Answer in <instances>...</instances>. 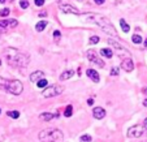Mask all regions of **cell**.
I'll list each match as a JSON object with an SVG mask.
<instances>
[{"label": "cell", "instance_id": "d590c367", "mask_svg": "<svg viewBox=\"0 0 147 142\" xmlns=\"http://www.w3.org/2000/svg\"><path fill=\"white\" fill-rule=\"evenodd\" d=\"M3 31H5V29H4V28H3V26L0 25V33H3Z\"/></svg>", "mask_w": 147, "mask_h": 142}, {"label": "cell", "instance_id": "e0dca14e", "mask_svg": "<svg viewBox=\"0 0 147 142\" xmlns=\"http://www.w3.org/2000/svg\"><path fill=\"white\" fill-rule=\"evenodd\" d=\"M39 119H40L42 121H51V120L53 119V115L51 114V112H43V114H40Z\"/></svg>", "mask_w": 147, "mask_h": 142}, {"label": "cell", "instance_id": "5bb4252c", "mask_svg": "<svg viewBox=\"0 0 147 142\" xmlns=\"http://www.w3.org/2000/svg\"><path fill=\"white\" fill-rule=\"evenodd\" d=\"M92 115H94L95 119H103V117L106 116V110L102 108V107H95L94 110H92Z\"/></svg>", "mask_w": 147, "mask_h": 142}, {"label": "cell", "instance_id": "1f68e13d", "mask_svg": "<svg viewBox=\"0 0 147 142\" xmlns=\"http://www.w3.org/2000/svg\"><path fill=\"white\" fill-rule=\"evenodd\" d=\"M142 125L144 126V131H146V136H147V117L143 120V124H142Z\"/></svg>", "mask_w": 147, "mask_h": 142}, {"label": "cell", "instance_id": "4316f807", "mask_svg": "<svg viewBox=\"0 0 147 142\" xmlns=\"http://www.w3.org/2000/svg\"><path fill=\"white\" fill-rule=\"evenodd\" d=\"M90 43H91V45H96V43H99V37L98 35L91 37V38H90Z\"/></svg>", "mask_w": 147, "mask_h": 142}, {"label": "cell", "instance_id": "52a82bcc", "mask_svg": "<svg viewBox=\"0 0 147 142\" xmlns=\"http://www.w3.org/2000/svg\"><path fill=\"white\" fill-rule=\"evenodd\" d=\"M143 134H146L143 125H133L128 129V137H130V138H138Z\"/></svg>", "mask_w": 147, "mask_h": 142}, {"label": "cell", "instance_id": "7c38bea8", "mask_svg": "<svg viewBox=\"0 0 147 142\" xmlns=\"http://www.w3.org/2000/svg\"><path fill=\"white\" fill-rule=\"evenodd\" d=\"M86 74H87V77H89L90 80L92 81V82H95V84H98V82L100 81L99 73H98L95 69H87L86 70Z\"/></svg>", "mask_w": 147, "mask_h": 142}, {"label": "cell", "instance_id": "3957f363", "mask_svg": "<svg viewBox=\"0 0 147 142\" xmlns=\"http://www.w3.org/2000/svg\"><path fill=\"white\" fill-rule=\"evenodd\" d=\"M39 139L42 142H63L64 133L61 131H59V129L48 128L39 132Z\"/></svg>", "mask_w": 147, "mask_h": 142}, {"label": "cell", "instance_id": "8fae6325", "mask_svg": "<svg viewBox=\"0 0 147 142\" xmlns=\"http://www.w3.org/2000/svg\"><path fill=\"white\" fill-rule=\"evenodd\" d=\"M17 20L12 18V20H3V21H0V25L3 26L4 29H12V28H16L17 26Z\"/></svg>", "mask_w": 147, "mask_h": 142}, {"label": "cell", "instance_id": "f1b7e54d", "mask_svg": "<svg viewBox=\"0 0 147 142\" xmlns=\"http://www.w3.org/2000/svg\"><path fill=\"white\" fill-rule=\"evenodd\" d=\"M111 76H119V68L113 67L111 69Z\"/></svg>", "mask_w": 147, "mask_h": 142}, {"label": "cell", "instance_id": "8d00e7d4", "mask_svg": "<svg viewBox=\"0 0 147 142\" xmlns=\"http://www.w3.org/2000/svg\"><path fill=\"white\" fill-rule=\"evenodd\" d=\"M143 106H144V107H147V98L143 100Z\"/></svg>", "mask_w": 147, "mask_h": 142}, {"label": "cell", "instance_id": "30bf717a", "mask_svg": "<svg viewBox=\"0 0 147 142\" xmlns=\"http://www.w3.org/2000/svg\"><path fill=\"white\" fill-rule=\"evenodd\" d=\"M60 9L64 12V13H72V14H78L80 13V11H78L76 7L70 5V4H61Z\"/></svg>", "mask_w": 147, "mask_h": 142}, {"label": "cell", "instance_id": "8992f818", "mask_svg": "<svg viewBox=\"0 0 147 142\" xmlns=\"http://www.w3.org/2000/svg\"><path fill=\"white\" fill-rule=\"evenodd\" d=\"M63 91H64V87L61 86V85H53V86L46 87V89L43 90V93H42V95L45 98H52V97L60 95Z\"/></svg>", "mask_w": 147, "mask_h": 142}, {"label": "cell", "instance_id": "60d3db41", "mask_svg": "<svg viewBox=\"0 0 147 142\" xmlns=\"http://www.w3.org/2000/svg\"><path fill=\"white\" fill-rule=\"evenodd\" d=\"M0 65H1V60H0Z\"/></svg>", "mask_w": 147, "mask_h": 142}, {"label": "cell", "instance_id": "484cf974", "mask_svg": "<svg viewBox=\"0 0 147 142\" xmlns=\"http://www.w3.org/2000/svg\"><path fill=\"white\" fill-rule=\"evenodd\" d=\"M20 7L22 9H26L29 7V1L28 0H20Z\"/></svg>", "mask_w": 147, "mask_h": 142}, {"label": "cell", "instance_id": "e575fe53", "mask_svg": "<svg viewBox=\"0 0 147 142\" xmlns=\"http://www.w3.org/2000/svg\"><path fill=\"white\" fill-rule=\"evenodd\" d=\"M46 16H47V13H46V12H43V13L40 12V13H39V17H46Z\"/></svg>", "mask_w": 147, "mask_h": 142}, {"label": "cell", "instance_id": "f35d334b", "mask_svg": "<svg viewBox=\"0 0 147 142\" xmlns=\"http://www.w3.org/2000/svg\"><path fill=\"white\" fill-rule=\"evenodd\" d=\"M5 1H7V0H0V3H1V4H4Z\"/></svg>", "mask_w": 147, "mask_h": 142}, {"label": "cell", "instance_id": "4dcf8cb0", "mask_svg": "<svg viewBox=\"0 0 147 142\" xmlns=\"http://www.w3.org/2000/svg\"><path fill=\"white\" fill-rule=\"evenodd\" d=\"M60 35H61V33H60L59 30H55V31H53V38H55V39H59V38H60Z\"/></svg>", "mask_w": 147, "mask_h": 142}, {"label": "cell", "instance_id": "b9f144b4", "mask_svg": "<svg viewBox=\"0 0 147 142\" xmlns=\"http://www.w3.org/2000/svg\"><path fill=\"white\" fill-rule=\"evenodd\" d=\"M0 114H1V110H0Z\"/></svg>", "mask_w": 147, "mask_h": 142}, {"label": "cell", "instance_id": "9a60e30c", "mask_svg": "<svg viewBox=\"0 0 147 142\" xmlns=\"http://www.w3.org/2000/svg\"><path fill=\"white\" fill-rule=\"evenodd\" d=\"M99 53L106 59H111L112 56H113V51H112V48H102V50L99 51Z\"/></svg>", "mask_w": 147, "mask_h": 142}, {"label": "cell", "instance_id": "6da1fadb", "mask_svg": "<svg viewBox=\"0 0 147 142\" xmlns=\"http://www.w3.org/2000/svg\"><path fill=\"white\" fill-rule=\"evenodd\" d=\"M4 57L11 67L13 68H26L29 64V55L20 52L16 48H5L4 50Z\"/></svg>", "mask_w": 147, "mask_h": 142}, {"label": "cell", "instance_id": "7a4b0ae2", "mask_svg": "<svg viewBox=\"0 0 147 142\" xmlns=\"http://www.w3.org/2000/svg\"><path fill=\"white\" fill-rule=\"evenodd\" d=\"M87 20H89V21H92V22H95L106 34L113 37V38H119V34H117V31H116V28L112 25L111 21H109L106 16H103V14H98V13L96 14H90Z\"/></svg>", "mask_w": 147, "mask_h": 142}, {"label": "cell", "instance_id": "7bdbcfd3", "mask_svg": "<svg viewBox=\"0 0 147 142\" xmlns=\"http://www.w3.org/2000/svg\"><path fill=\"white\" fill-rule=\"evenodd\" d=\"M9 1H13V0H9Z\"/></svg>", "mask_w": 147, "mask_h": 142}, {"label": "cell", "instance_id": "277c9868", "mask_svg": "<svg viewBox=\"0 0 147 142\" xmlns=\"http://www.w3.org/2000/svg\"><path fill=\"white\" fill-rule=\"evenodd\" d=\"M108 45L111 46L115 51V52L117 53V56L121 59H126V57H130V53H129V51L126 50V48L124 47V46H121L119 42H116L115 39H108Z\"/></svg>", "mask_w": 147, "mask_h": 142}, {"label": "cell", "instance_id": "836d02e7", "mask_svg": "<svg viewBox=\"0 0 147 142\" xmlns=\"http://www.w3.org/2000/svg\"><path fill=\"white\" fill-rule=\"evenodd\" d=\"M87 103H89V106H92V103H94V100H92L91 98H90V99L87 100Z\"/></svg>", "mask_w": 147, "mask_h": 142}, {"label": "cell", "instance_id": "74e56055", "mask_svg": "<svg viewBox=\"0 0 147 142\" xmlns=\"http://www.w3.org/2000/svg\"><path fill=\"white\" fill-rule=\"evenodd\" d=\"M142 91H143V94H146V95H147V87H144V89L142 90Z\"/></svg>", "mask_w": 147, "mask_h": 142}, {"label": "cell", "instance_id": "44dd1931", "mask_svg": "<svg viewBox=\"0 0 147 142\" xmlns=\"http://www.w3.org/2000/svg\"><path fill=\"white\" fill-rule=\"evenodd\" d=\"M73 115V106L72 104H69V106H67V108L64 110V116L65 117H70Z\"/></svg>", "mask_w": 147, "mask_h": 142}, {"label": "cell", "instance_id": "cb8c5ba5", "mask_svg": "<svg viewBox=\"0 0 147 142\" xmlns=\"http://www.w3.org/2000/svg\"><path fill=\"white\" fill-rule=\"evenodd\" d=\"M7 115H8L9 117H12V119H18L20 117V112L18 111H8L7 112Z\"/></svg>", "mask_w": 147, "mask_h": 142}, {"label": "cell", "instance_id": "ba28073f", "mask_svg": "<svg viewBox=\"0 0 147 142\" xmlns=\"http://www.w3.org/2000/svg\"><path fill=\"white\" fill-rule=\"evenodd\" d=\"M86 57L89 59L90 62L92 63L94 65H96V67H99V68H103L104 67V63H103V60L98 56V53H96V51H94V50H89L86 52Z\"/></svg>", "mask_w": 147, "mask_h": 142}, {"label": "cell", "instance_id": "ee69618b", "mask_svg": "<svg viewBox=\"0 0 147 142\" xmlns=\"http://www.w3.org/2000/svg\"><path fill=\"white\" fill-rule=\"evenodd\" d=\"M80 1H82V0H80Z\"/></svg>", "mask_w": 147, "mask_h": 142}, {"label": "cell", "instance_id": "603a6c76", "mask_svg": "<svg viewBox=\"0 0 147 142\" xmlns=\"http://www.w3.org/2000/svg\"><path fill=\"white\" fill-rule=\"evenodd\" d=\"M47 84H48V81L46 80V78H42V80H39L38 81V84H36V86L38 87H47Z\"/></svg>", "mask_w": 147, "mask_h": 142}, {"label": "cell", "instance_id": "d6986e66", "mask_svg": "<svg viewBox=\"0 0 147 142\" xmlns=\"http://www.w3.org/2000/svg\"><path fill=\"white\" fill-rule=\"evenodd\" d=\"M120 25H121V29H122V31H124V33H129V31H130V26L126 24V21H125L124 18L120 20Z\"/></svg>", "mask_w": 147, "mask_h": 142}, {"label": "cell", "instance_id": "ffe728a7", "mask_svg": "<svg viewBox=\"0 0 147 142\" xmlns=\"http://www.w3.org/2000/svg\"><path fill=\"white\" fill-rule=\"evenodd\" d=\"M8 82L9 80L8 78H4V77H0V90H7V86H8Z\"/></svg>", "mask_w": 147, "mask_h": 142}, {"label": "cell", "instance_id": "d6a6232c", "mask_svg": "<svg viewBox=\"0 0 147 142\" xmlns=\"http://www.w3.org/2000/svg\"><path fill=\"white\" fill-rule=\"evenodd\" d=\"M95 4H98V5H102L103 3H104V0H94Z\"/></svg>", "mask_w": 147, "mask_h": 142}, {"label": "cell", "instance_id": "2e32d148", "mask_svg": "<svg viewBox=\"0 0 147 142\" xmlns=\"http://www.w3.org/2000/svg\"><path fill=\"white\" fill-rule=\"evenodd\" d=\"M74 76V70H65L60 74V81H65V80H69Z\"/></svg>", "mask_w": 147, "mask_h": 142}, {"label": "cell", "instance_id": "83f0119b", "mask_svg": "<svg viewBox=\"0 0 147 142\" xmlns=\"http://www.w3.org/2000/svg\"><path fill=\"white\" fill-rule=\"evenodd\" d=\"M8 14H9V8H4L0 11V16L1 17H7Z\"/></svg>", "mask_w": 147, "mask_h": 142}, {"label": "cell", "instance_id": "7402d4cb", "mask_svg": "<svg viewBox=\"0 0 147 142\" xmlns=\"http://www.w3.org/2000/svg\"><path fill=\"white\" fill-rule=\"evenodd\" d=\"M131 42H133L134 45H139V43H142V37L138 35V34H134V35L131 37Z\"/></svg>", "mask_w": 147, "mask_h": 142}, {"label": "cell", "instance_id": "5b68a950", "mask_svg": "<svg viewBox=\"0 0 147 142\" xmlns=\"http://www.w3.org/2000/svg\"><path fill=\"white\" fill-rule=\"evenodd\" d=\"M22 90H24V86H22V82L20 80H9L5 91L13 95H20L22 93Z\"/></svg>", "mask_w": 147, "mask_h": 142}, {"label": "cell", "instance_id": "ac0fdd59", "mask_svg": "<svg viewBox=\"0 0 147 142\" xmlns=\"http://www.w3.org/2000/svg\"><path fill=\"white\" fill-rule=\"evenodd\" d=\"M46 26H47V21H45V20H43V21H39L35 25V30L40 33V31H43L46 29Z\"/></svg>", "mask_w": 147, "mask_h": 142}, {"label": "cell", "instance_id": "d4e9b609", "mask_svg": "<svg viewBox=\"0 0 147 142\" xmlns=\"http://www.w3.org/2000/svg\"><path fill=\"white\" fill-rule=\"evenodd\" d=\"M91 136H89V134H83L82 137H81V141L82 142H91Z\"/></svg>", "mask_w": 147, "mask_h": 142}, {"label": "cell", "instance_id": "ab89813d", "mask_svg": "<svg viewBox=\"0 0 147 142\" xmlns=\"http://www.w3.org/2000/svg\"><path fill=\"white\" fill-rule=\"evenodd\" d=\"M144 46L147 47V38H146V41H144Z\"/></svg>", "mask_w": 147, "mask_h": 142}, {"label": "cell", "instance_id": "4fadbf2b", "mask_svg": "<svg viewBox=\"0 0 147 142\" xmlns=\"http://www.w3.org/2000/svg\"><path fill=\"white\" fill-rule=\"evenodd\" d=\"M42 78H45V72H42V70H35L30 74V81L31 82H38L39 80Z\"/></svg>", "mask_w": 147, "mask_h": 142}, {"label": "cell", "instance_id": "9c48e42d", "mask_svg": "<svg viewBox=\"0 0 147 142\" xmlns=\"http://www.w3.org/2000/svg\"><path fill=\"white\" fill-rule=\"evenodd\" d=\"M121 68L125 70V72H133L134 70V63L130 57H126V59H122V63H121Z\"/></svg>", "mask_w": 147, "mask_h": 142}, {"label": "cell", "instance_id": "f546056e", "mask_svg": "<svg viewBox=\"0 0 147 142\" xmlns=\"http://www.w3.org/2000/svg\"><path fill=\"white\" fill-rule=\"evenodd\" d=\"M34 3H35L36 7H42L45 4V0H34Z\"/></svg>", "mask_w": 147, "mask_h": 142}]
</instances>
